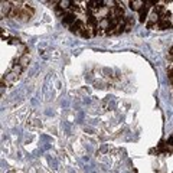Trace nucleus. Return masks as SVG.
<instances>
[{"label": "nucleus", "mask_w": 173, "mask_h": 173, "mask_svg": "<svg viewBox=\"0 0 173 173\" xmlns=\"http://www.w3.org/2000/svg\"><path fill=\"white\" fill-rule=\"evenodd\" d=\"M84 28H85V23H82L81 20H76L72 26H69L71 32H72V33H75V35H82V30H84Z\"/></svg>", "instance_id": "obj_1"}, {"label": "nucleus", "mask_w": 173, "mask_h": 173, "mask_svg": "<svg viewBox=\"0 0 173 173\" xmlns=\"http://www.w3.org/2000/svg\"><path fill=\"white\" fill-rule=\"evenodd\" d=\"M76 20H78V19H76V16L74 13H65V16L62 17L63 25H67V26H72Z\"/></svg>", "instance_id": "obj_2"}, {"label": "nucleus", "mask_w": 173, "mask_h": 173, "mask_svg": "<svg viewBox=\"0 0 173 173\" xmlns=\"http://www.w3.org/2000/svg\"><path fill=\"white\" fill-rule=\"evenodd\" d=\"M143 6H144L143 0H131V2H130V9H131V10H137V12H139Z\"/></svg>", "instance_id": "obj_3"}, {"label": "nucleus", "mask_w": 173, "mask_h": 173, "mask_svg": "<svg viewBox=\"0 0 173 173\" xmlns=\"http://www.w3.org/2000/svg\"><path fill=\"white\" fill-rule=\"evenodd\" d=\"M147 15H149V7L143 6V7L139 10V19H140V22H141V23L147 20Z\"/></svg>", "instance_id": "obj_4"}, {"label": "nucleus", "mask_w": 173, "mask_h": 173, "mask_svg": "<svg viewBox=\"0 0 173 173\" xmlns=\"http://www.w3.org/2000/svg\"><path fill=\"white\" fill-rule=\"evenodd\" d=\"M133 26H134V20H133V17L127 16L126 19H124V32L131 30V29H133Z\"/></svg>", "instance_id": "obj_5"}, {"label": "nucleus", "mask_w": 173, "mask_h": 173, "mask_svg": "<svg viewBox=\"0 0 173 173\" xmlns=\"http://www.w3.org/2000/svg\"><path fill=\"white\" fill-rule=\"evenodd\" d=\"M12 4L10 3H2V16H4V15H6V16H9V15H10V12H12Z\"/></svg>", "instance_id": "obj_6"}, {"label": "nucleus", "mask_w": 173, "mask_h": 173, "mask_svg": "<svg viewBox=\"0 0 173 173\" xmlns=\"http://www.w3.org/2000/svg\"><path fill=\"white\" fill-rule=\"evenodd\" d=\"M98 29H106V32L110 29V20H108V17H104L101 20L98 22Z\"/></svg>", "instance_id": "obj_7"}, {"label": "nucleus", "mask_w": 173, "mask_h": 173, "mask_svg": "<svg viewBox=\"0 0 173 173\" xmlns=\"http://www.w3.org/2000/svg\"><path fill=\"white\" fill-rule=\"evenodd\" d=\"M157 26H159V29L165 30V29H169L170 26H172V23H170V20H159Z\"/></svg>", "instance_id": "obj_8"}, {"label": "nucleus", "mask_w": 173, "mask_h": 173, "mask_svg": "<svg viewBox=\"0 0 173 173\" xmlns=\"http://www.w3.org/2000/svg\"><path fill=\"white\" fill-rule=\"evenodd\" d=\"M58 6L61 9H63V10H65V9H69L72 6V2H68V0H63V2H58Z\"/></svg>", "instance_id": "obj_9"}, {"label": "nucleus", "mask_w": 173, "mask_h": 173, "mask_svg": "<svg viewBox=\"0 0 173 173\" xmlns=\"http://www.w3.org/2000/svg\"><path fill=\"white\" fill-rule=\"evenodd\" d=\"M28 62H29V56H28V55H23V56L20 58V61H19V63H20V67H22V68L26 67V63H28Z\"/></svg>", "instance_id": "obj_10"}, {"label": "nucleus", "mask_w": 173, "mask_h": 173, "mask_svg": "<svg viewBox=\"0 0 173 173\" xmlns=\"http://www.w3.org/2000/svg\"><path fill=\"white\" fill-rule=\"evenodd\" d=\"M56 15H62V17L65 16V15H63V9H61L59 6H56Z\"/></svg>", "instance_id": "obj_11"}, {"label": "nucleus", "mask_w": 173, "mask_h": 173, "mask_svg": "<svg viewBox=\"0 0 173 173\" xmlns=\"http://www.w3.org/2000/svg\"><path fill=\"white\" fill-rule=\"evenodd\" d=\"M169 80H170V84L173 85V68L170 69V72H169Z\"/></svg>", "instance_id": "obj_12"}, {"label": "nucleus", "mask_w": 173, "mask_h": 173, "mask_svg": "<svg viewBox=\"0 0 173 173\" xmlns=\"http://www.w3.org/2000/svg\"><path fill=\"white\" fill-rule=\"evenodd\" d=\"M169 58H170V59H173V48L170 49V52H169Z\"/></svg>", "instance_id": "obj_13"}, {"label": "nucleus", "mask_w": 173, "mask_h": 173, "mask_svg": "<svg viewBox=\"0 0 173 173\" xmlns=\"http://www.w3.org/2000/svg\"><path fill=\"white\" fill-rule=\"evenodd\" d=\"M167 144H172V146H173V137H170V139H169V143H167Z\"/></svg>", "instance_id": "obj_14"}]
</instances>
